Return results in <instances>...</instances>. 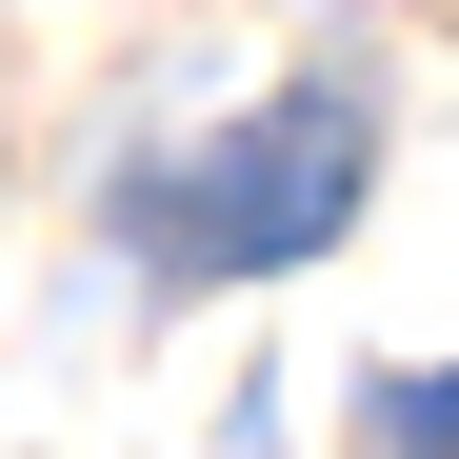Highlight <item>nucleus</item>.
<instances>
[{
  "label": "nucleus",
  "mask_w": 459,
  "mask_h": 459,
  "mask_svg": "<svg viewBox=\"0 0 459 459\" xmlns=\"http://www.w3.org/2000/svg\"><path fill=\"white\" fill-rule=\"evenodd\" d=\"M359 180H379L359 81H299V100L220 120L200 160L160 180V260H180V280H280V260H320L340 220H359Z\"/></svg>",
  "instance_id": "f257e3e1"
},
{
  "label": "nucleus",
  "mask_w": 459,
  "mask_h": 459,
  "mask_svg": "<svg viewBox=\"0 0 459 459\" xmlns=\"http://www.w3.org/2000/svg\"><path fill=\"white\" fill-rule=\"evenodd\" d=\"M379 439H400V459H459V359H439V379H400V400H379Z\"/></svg>",
  "instance_id": "f03ea898"
}]
</instances>
